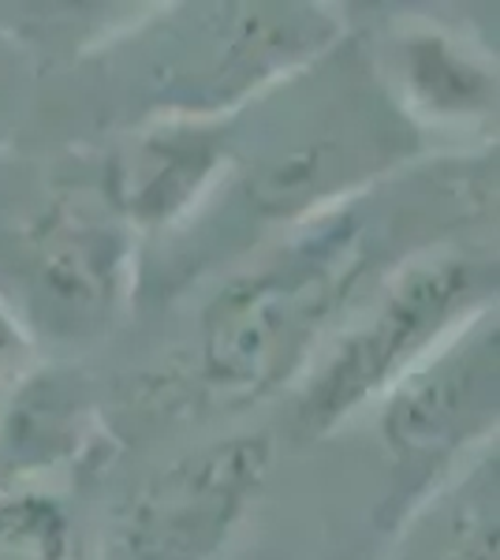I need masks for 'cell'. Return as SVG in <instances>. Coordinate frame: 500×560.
I'll return each instance as SVG.
<instances>
[{
    "instance_id": "cell-12",
    "label": "cell",
    "mask_w": 500,
    "mask_h": 560,
    "mask_svg": "<svg viewBox=\"0 0 500 560\" xmlns=\"http://www.w3.org/2000/svg\"><path fill=\"white\" fill-rule=\"evenodd\" d=\"M26 359V337L15 322V314L0 303V374L8 370H20V363Z\"/></svg>"
},
{
    "instance_id": "cell-10",
    "label": "cell",
    "mask_w": 500,
    "mask_h": 560,
    "mask_svg": "<svg viewBox=\"0 0 500 560\" xmlns=\"http://www.w3.org/2000/svg\"><path fill=\"white\" fill-rule=\"evenodd\" d=\"M399 560H497V464L478 467L467 493H456L415 535Z\"/></svg>"
},
{
    "instance_id": "cell-4",
    "label": "cell",
    "mask_w": 500,
    "mask_h": 560,
    "mask_svg": "<svg viewBox=\"0 0 500 560\" xmlns=\"http://www.w3.org/2000/svg\"><path fill=\"white\" fill-rule=\"evenodd\" d=\"M266 433H232L176 456L135 493L120 527L124 560H213L261 497Z\"/></svg>"
},
{
    "instance_id": "cell-5",
    "label": "cell",
    "mask_w": 500,
    "mask_h": 560,
    "mask_svg": "<svg viewBox=\"0 0 500 560\" xmlns=\"http://www.w3.org/2000/svg\"><path fill=\"white\" fill-rule=\"evenodd\" d=\"M497 396V318L486 311L381 396V438L396 464H449L493 433Z\"/></svg>"
},
{
    "instance_id": "cell-1",
    "label": "cell",
    "mask_w": 500,
    "mask_h": 560,
    "mask_svg": "<svg viewBox=\"0 0 500 560\" xmlns=\"http://www.w3.org/2000/svg\"><path fill=\"white\" fill-rule=\"evenodd\" d=\"M362 221L351 213L317 229L221 288L202 311L206 382L224 396H266L306 374L362 273Z\"/></svg>"
},
{
    "instance_id": "cell-8",
    "label": "cell",
    "mask_w": 500,
    "mask_h": 560,
    "mask_svg": "<svg viewBox=\"0 0 500 560\" xmlns=\"http://www.w3.org/2000/svg\"><path fill=\"white\" fill-rule=\"evenodd\" d=\"M86 433V408L75 385L63 377H34L20 388L0 427V464L8 471L57 467L63 456L79 453Z\"/></svg>"
},
{
    "instance_id": "cell-6",
    "label": "cell",
    "mask_w": 500,
    "mask_h": 560,
    "mask_svg": "<svg viewBox=\"0 0 500 560\" xmlns=\"http://www.w3.org/2000/svg\"><path fill=\"white\" fill-rule=\"evenodd\" d=\"M131 229L90 198H53L26 232V269L45 311L68 325H94L120 303Z\"/></svg>"
},
{
    "instance_id": "cell-11",
    "label": "cell",
    "mask_w": 500,
    "mask_h": 560,
    "mask_svg": "<svg viewBox=\"0 0 500 560\" xmlns=\"http://www.w3.org/2000/svg\"><path fill=\"white\" fill-rule=\"evenodd\" d=\"M0 560H75V530L53 497L0 490Z\"/></svg>"
},
{
    "instance_id": "cell-2",
    "label": "cell",
    "mask_w": 500,
    "mask_h": 560,
    "mask_svg": "<svg viewBox=\"0 0 500 560\" xmlns=\"http://www.w3.org/2000/svg\"><path fill=\"white\" fill-rule=\"evenodd\" d=\"M493 295L497 258L489 255H426L399 269L374 306L306 366L295 396L299 433L325 438L381 400L452 332L486 314Z\"/></svg>"
},
{
    "instance_id": "cell-3",
    "label": "cell",
    "mask_w": 500,
    "mask_h": 560,
    "mask_svg": "<svg viewBox=\"0 0 500 560\" xmlns=\"http://www.w3.org/2000/svg\"><path fill=\"white\" fill-rule=\"evenodd\" d=\"M340 34L329 15L295 4H229L198 8L172 23L165 38L150 42L161 60H150L158 102L165 116H195L232 108L269 79L303 68Z\"/></svg>"
},
{
    "instance_id": "cell-9",
    "label": "cell",
    "mask_w": 500,
    "mask_h": 560,
    "mask_svg": "<svg viewBox=\"0 0 500 560\" xmlns=\"http://www.w3.org/2000/svg\"><path fill=\"white\" fill-rule=\"evenodd\" d=\"M399 60H404V83L411 90L418 108L433 116H467L489 113L497 102V79L489 68H481L460 42L444 38V34H411L399 45Z\"/></svg>"
},
{
    "instance_id": "cell-7",
    "label": "cell",
    "mask_w": 500,
    "mask_h": 560,
    "mask_svg": "<svg viewBox=\"0 0 500 560\" xmlns=\"http://www.w3.org/2000/svg\"><path fill=\"white\" fill-rule=\"evenodd\" d=\"M224 161L221 128L195 116H161L113 153L102 198L127 229H165L206 195Z\"/></svg>"
}]
</instances>
